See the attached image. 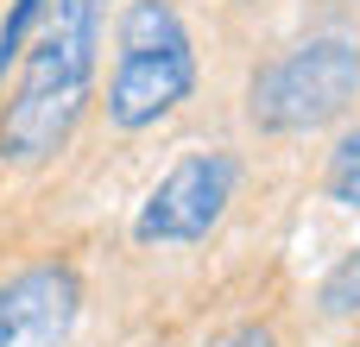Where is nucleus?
<instances>
[{
    "label": "nucleus",
    "instance_id": "nucleus-1",
    "mask_svg": "<svg viewBox=\"0 0 360 347\" xmlns=\"http://www.w3.org/2000/svg\"><path fill=\"white\" fill-rule=\"evenodd\" d=\"M101 38H108V0L44 6V25L25 44L0 101V171H44L76 145L101 89Z\"/></svg>",
    "mask_w": 360,
    "mask_h": 347
},
{
    "label": "nucleus",
    "instance_id": "nucleus-2",
    "mask_svg": "<svg viewBox=\"0 0 360 347\" xmlns=\"http://www.w3.org/2000/svg\"><path fill=\"white\" fill-rule=\"evenodd\" d=\"M196 82H202V57H196V38H190L177 0H120L114 70H108V89H95L108 133H120V139L158 133L165 120H177L196 101Z\"/></svg>",
    "mask_w": 360,
    "mask_h": 347
},
{
    "label": "nucleus",
    "instance_id": "nucleus-3",
    "mask_svg": "<svg viewBox=\"0 0 360 347\" xmlns=\"http://www.w3.org/2000/svg\"><path fill=\"white\" fill-rule=\"evenodd\" d=\"M360 107V32L316 25L253 63L247 76V126L259 139H310L342 126Z\"/></svg>",
    "mask_w": 360,
    "mask_h": 347
},
{
    "label": "nucleus",
    "instance_id": "nucleus-4",
    "mask_svg": "<svg viewBox=\"0 0 360 347\" xmlns=\"http://www.w3.org/2000/svg\"><path fill=\"white\" fill-rule=\"evenodd\" d=\"M240 183H247V158L234 145H190L177 152L158 183L139 196L133 209V247L139 253H190V247H209L221 234V221L234 215L240 202Z\"/></svg>",
    "mask_w": 360,
    "mask_h": 347
},
{
    "label": "nucleus",
    "instance_id": "nucleus-5",
    "mask_svg": "<svg viewBox=\"0 0 360 347\" xmlns=\"http://www.w3.org/2000/svg\"><path fill=\"white\" fill-rule=\"evenodd\" d=\"M82 272L63 253L0 272V347H70L82 329Z\"/></svg>",
    "mask_w": 360,
    "mask_h": 347
},
{
    "label": "nucleus",
    "instance_id": "nucleus-6",
    "mask_svg": "<svg viewBox=\"0 0 360 347\" xmlns=\"http://www.w3.org/2000/svg\"><path fill=\"white\" fill-rule=\"evenodd\" d=\"M323 202L360 215V120L342 126V139H335L329 158H323Z\"/></svg>",
    "mask_w": 360,
    "mask_h": 347
},
{
    "label": "nucleus",
    "instance_id": "nucleus-7",
    "mask_svg": "<svg viewBox=\"0 0 360 347\" xmlns=\"http://www.w3.org/2000/svg\"><path fill=\"white\" fill-rule=\"evenodd\" d=\"M316 316H323V322L360 316V247H348V253L323 272V284H316Z\"/></svg>",
    "mask_w": 360,
    "mask_h": 347
},
{
    "label": "nucleus",
    "instance_id": "nucleus-8",
    "mask_svg": "<svg viewBox=\"0 0 360 347\" xmlns=\"http://www.w3.org/2000/svg\"><path fill=\"white\" fill-rule=\"evenodd\" d=\"M44 6H51V0H6V13H0V82L19 70L25 44L38 38V25H44Z\"/></svg>",
    "mask_w": 360,
    "mask_h": 347
},
{
    "label": "nucleus",
    "instance_id": "nucleus-9",
    "mask_svg": "<svg viewBox=\"0 0 360 347\" xmlns=\"http://www.w3.org/2000/svg\"><path fill=\"white\" fill-rule=\"evenodd\" d=\"M209 347H278V329L259 322V316H247V322H228L221 335H209Z\"/></svg>",
    "mask_w": 360,
    "mask_h": 347
},
{
    "label": "nucleus",
    "instance_id": "nucleus-10",
    "mask_svg": "<svg viewBox=\"0 0 360 347\" xmlns=\"http://www.w3.org/2000/svg\"><path fill=\"white\" fill-rule=\"evenodd\" d=\"M234 6H259V0H234Z\"/></svg>",
    "mask_w": 360,
    "mask_h": 347
}]
</instances>
